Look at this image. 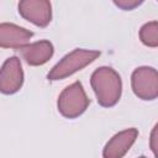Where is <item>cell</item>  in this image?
<instances>
[{
    "label": "cell",
    "instance_id": "1",
    "mask_svg": "<svg viewBox=\"0 0 158 158\" xmlns=\"http://www.w3.org/2000/svg\"><path fill=\"white\" fill-rule=\"evenodd\" d=\"M90 84L101 106L111 107L118 102L122 91V81L115 69L110 67L98 68L91 74Z\"/></svg>",
    "mask_w": 158,
    "mask_h": 158
},
{
    "label": "cell",
    "instance_id": "2",
    "mask_svg": "<svg viewBox=\"0 0 158 158\" xmlns=\"http://www.w3.org/2000/svg\"><path fill=\"white\" fill-rule=\"evenodd\" d=\"M100 56L99 51L93 49H83L77 48L64 56L48 73L47 78L49 80H60L64 79L75 72L85 68L90 63H93Z\"/></svg>",
    "mask_w": 158,
    "mask_h": 158
},
{
    "label": "cell",
    "instance_id": "3",
    "mask_svg": "<svg viewBox=\"0 0 158 158\" xmlns=\"http://www.w3.org/2000/svg\"><path fill=\"white\" fill-rule=\"evenodd\" d=\"M90 104L80 81L68 85L58 96V111L65 118H77L85 112Z\"/></svg>",
    "mask_w": 158,
    "mask_h": 158
},
{
    "label": "cell",
    "instance_id": "4",
    "mask_svg": "<svg viewBox=\"0 0 158 158\" xmlns=\"http://www.w3.org/2000/svg\"><path fill=\"white\" fill-rule=\"evenodd\" d=\"M132 90L142 100H154L158 96V73L152 67H138L131 77Z\"/></svg>",
    "mask_w": 158,
    "mask_h": 158
},
{
    "label": "cell",
    "instance_id": "5",
    "mask_svg": "<svg viewBox=\"0 0 158 158\" xmlns=\"http://www.w3.org/2000/svg\"><path fill=\"white\" fill-rule=\"evenodd\" d=\"M19 14L22 19L38 26L46 27L52 20V6L49 0H20Z\"/></svg>",
    "mask_w": 158,
    "mask_h": 158
},
{
    "label": "cell",
    "instance_id": "6",
    "mask_svg": "<svg viewBox=\"0 0 158 158\" xmlns=\"http://www.w3.org/2000/svg\"><path fill=\"white\" fill-rule=\"evenodd\" d=\"M23 83V72L17 57H10L0 68V93L11 95L17 93Z\"/></svg>",
    "mask_w": 158,
    "mask_h": 158
},
{
    "label": "cell",
    "instance_id": "7",
    "mask_svg": "<svg viewBox=\"0 0 158 158\" xmlns=\"http://www.w3.org/2000/svg\"><path fill=\"white\" fill-rule=\"evenodd\" d=\"M138 137V130L132 127L123 130L115 136L111 137V139L106 143L102 151V156L105 158H121L123 157L128 149L135 143L136 138Z\"/></svg>",
    "mask_w": 158,
    "mask_h": 158
},
{
    "label": "cell",
    "instance_id": "8",
    "mask_svg": "<svg viewBox=\"0 0 158 158\" xmlns=\"http://www.w3.org/2000/svg\"><path fill=\"white\" fill-rule=\"evenodd\" d=\"M33 33L30 30L20 27L15 23L2 22L0 23V47L20 49L27 44Z\"/></svg>",
    "mask_w": 158,
    "mask_h": 158
},
{
    "label": "cell",
    "instance_id": "9",
    "mask_svg": "<svg viewBox=\"0 0 158 158\" xmlns=\"http://www.w3.org/2000/svg\"><path fill=\"white\" fill-rule=\"evenodd\" d=\"M20 51L22 58L26 60L27 64L37 67L47 63L52 58L54 48L49 41L42 40L33 43H27L23 47H21Z\"/></svg>",
    "mask_w": 158,
    "mask_h": 158
},
{
    "label": "cell",
    "instance_id": "10",
    "mask_svg": "<svg viewBox=\"0 0 158 158\" xmlns=\"http://www.w3.org/2000/svg\"><path fill=\"white\" fill-rule=\"evenodd\" d=\"M139 40L143 44L156 48L158 46V22L151 21L144 23L139 30Z\"/></svg>",
    "mask_w": 158,
    "mask_h": 158
},
{
    "label": "cell",
    "instance_id": "11",
    "mask_svg": "<svg viewBox=\"0 0 158 158\" xmlns=\"http://www.w3.org/2000/svg\"><path fill=\"white\" fill-rule=\"evenodd\" d=\"M112 1L118 9L125 10V11H130V10L138 7L144 0H112Z\"/></svg>",
    "mask_w": 158,
    "mask_h": 158
},
{
    "label": "cell",
    "instance_id": "12",
    "mask_svg": "<svg viewBox=\"0 0 158 158\" xmlns=\"http://www.w3.org/2000/svg\"><path fill=\"white\" fill-rule=\"evenodd\" d=\"M149 146H151V149L153 151L154 156L158 157V125H156L152 130L151 138H149Z\"/></svg>",
    "mask_w": 158,
    "mask_h": 158
}]
</instances>
